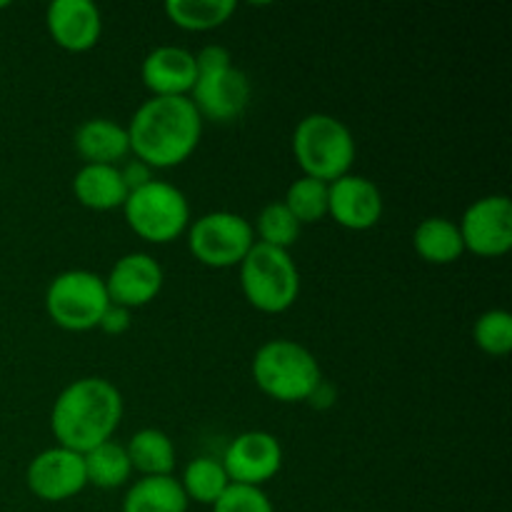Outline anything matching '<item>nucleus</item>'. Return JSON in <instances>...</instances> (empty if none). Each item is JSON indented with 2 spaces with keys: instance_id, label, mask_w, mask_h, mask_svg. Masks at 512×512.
<instances>
[{
  "instance_id": "nucleus-1",
  "label": "nucleus",
  "mask_w": 512,
  "mask_h": 512,
  "mask_svg": "<svg viewBox=\"0 0 512 512\" xmlns=\"http://www.w3.org/2000/svg\"><path fill=\"white\" fill-rule=\"evenodd\" d=\"M203 125L190 98H148L125 125L130 155L150 170L178 168L198 150Z\"/></svg>"
},
{
  "instance_id": "nucleus-2",
  "label": "nucleus",
  "mask_w": 512,
  "mask_h": 512,
  "mask_svg": "<svg viewBox=\"0 0 512 512\" xmlns=\"http://www.w3.org/2000/svg\"><path fill=\"white\" fill-rule=\"evenodd\" d=\"M123 410L120 390L100 375H88L65 385L53 400L50 430L58 445L85 455L113 440Z\"/></svg>"
},
{
  "instance_id": "nucleus-3",
  "label": "nucleus",
  "mask_w": 512,
  "mask_h": 512,
  "mask_svg": "<svg viewBox=\"0 0 512 512\" xmlns=\"http://www.w3.org/2000/svg\"><path fill=\"white\" fill-rule=\"evenodd\" d=\"M253 383L275 403H308L310 395L323 383L318 358L288 338H275L260 345L250 363Z\"/></svg>"
},
{
  "instance_id": "nucleus-4",
  "label": "nucleus",
  "mask_w": 512,
  "mask_h": 512,
  "mask_svg": "<svg viewBox=\"0 0 512 512\" xmlns=\"http://www.w3.org/2000/svg\"><path fill=\"white\" fill-rule=\"evenodd\" d=\"M198 78L188 98L198 108L200 118L213 123H233L245 113L253 95L248 75L233 63V53L223 45H205L195 53Z\"/></svg>"
},
{
  "instance_id": "nucleus-5",
  "label": "nucleus",
  "mask_w": 512,
  "mask_h": 512,
  "mask_svg": "<svg viewBox=\"0 0 512 512\" xmlns=\"http://www.w3.org/2000/svg\"><path fill=\"white\" fill-rule=\"evenodd\" d=\"M353 130L328 113H310L293 130V155L303 175L323 183L343 178L355 163Z\"/></svg>"
},
{
  "instance_id": "nucleus-6",
  "label": "nucleus",
  "mask_w": 512,
  "mask_h": 512,
  "mask_svg": "<svg viewBox=\"0 0 512 512\" xmlns=\"http://www.w3.org/2000/svg\"><path fill=\"white\" fill-rule=\"evenodd\" d=\"M240 270V290L250 308L265 315H280L295 305L300 295V270L290 250L255 243Z\"/></svg>"
},
{
  "instance_id": "nucleus-7",
  "label": "nucleus",
  "mask_w": 512,
  "mask_h": 512,
  "mask_svg": "<svg viewBox=\"0 0 512 512\" xmlns=\"http://www.w3.org/2000/svg\"><path fill=\"white\" fill-rule=\"evenodd\" d=\"M120 210H123L128 228L145 243L168 245L188 233V198L183 190L165 180L153 178L148 185L128 193Z\"/></svg>"
},
{
  "instance_id": "nucleus-8",
  "label": "nucleus",
  "mask_w": 512,
  "mask_h": 512,
  "mask_svg": "<svg viewBox=\"0 0 512 512\" xmlns=\"http://www.w3.org/2000/svg\"><path fill=\"white\" fill-rule=\"evenodd\" d=\"M110 308L105 280L93 270H63L50 280L45 290V313L68 333H88L103 320Z\"/></svg>"
},
{
  "instance_id": "nucleus-9",
  "label": "nucleus",
  "mask_w": 512,
  "mask_h": 512,
  "mask_svg": "<svg viewBox=\"0 0 512 512\" xmlns=\"http://www.w3.org/2000/svg\"><path fill=\"white\" fill-rule=\"evenodd\" d=\"M185 235L190 255L213 270L238 268L255 245L253 223L233 210H213L190 220Z\"/></svg>"
},
{
  "instance_id": "nucleus-10",
  "label": "nucleus",
  "mask_w": 512,
  "mask_h": 512,
  "mask_svg": "<svg viewBox=\"0 0 512 512\" xmlns=\"http://www.w3.org/2000/svg\"><path fill=\"white\" fill-rule=\"evenodd\" d=\"M465 253L503 258L512 248V203L508 195H483L468 205L458 223Z\"/></svg>"
},
{
  "instance_id": "nucleus-11",
  "label": "nucleus",
  "mask_w": 512,
  "mask_h": 512,
  "mask_svg": "<svg viewBox=\"0 0 512 512\" xmlns=\"http://www.w3.org/2000/svg\"><path fill=\"white\" fill-rule=\"evenodd\" d=\"M283 460V445H280V440L273 433L245 430V433L235 435L230 440L220 463H223L230 483L263 488L270 480L278 478Z\"/></svg>"
},
{
  "instance_id": "nucleus-12",
  "label": "nucleus",
  "mask_w": 512,
  "mask_h": 512,
  "mask_svg": "<svg viewBox=\"0 0 512 512\" xmlns=\"http://www.w3.org/2000/svg\"><path fill=\"white\" fill-rule=\"evenodd\" d=\"M25 485L43 503L73 500L88 485L83 455L63 448V445L43 450L25 468Z\"/></svg>"
},
{
  "instance_id": "nucleus-13",
  "label": "nucleus",
  "mask_w": 512,
  "mask_h": 512,
  "mask_svg": "<svg viewBox=\"0 0 512 512\" xmlns=\"http://www.w3.org/2000/svg\"><path fill=\"white\" fill-rule=\"evenodd\" d=\"M105 290L113 305L125 310H138L153 303L165 283V273L150 253H125L110 268Z\"/></svg>"
},
{
  "instance_id": "nucleus-14",
  "label": "nucleus",
  "mask_w": 512,
  "mask_h": 512,
  "mask_svg": "<svg viewBox=\"0 0 512 512\" xmlns=\"http://www.w3.org/2000/svg\"><path fill=\"white\" fill-rule=\"evenodd\" d=\"M383 210V193L365 175L348 173L328 185V218H333L340 228L353 233L375 228L383 218Z\"/></svg>"
},
{
  "instance_id": "nucleus-15",
  "label": "nucleus",
  "mask_w": 512,
  "mask_h": 512,
  "mask_svg": "<svg viewBox=\"0 0 512 512\" xmlns=\"http://www.w3.org/2000/svg\"><path fill=\"white\" fill-rule=\"evenodd\" d=\"M50 40L68 53H88L103 35V15L90 0H53L45 8Z\"/></svg>"
},
{
  "instance_id": "nucleus-16",
  "label": "nucleus",
  "mask_w": 512,
  "mask_h": 512,
  "mask_svg": "<svg viewBox=\"0 0 512 512\" xmlns=\"http://www.w3.org/2000/svg\"><path fill=\"white\" fill-rule=\"evenodd\" d=\"M195 78V53L180 45H158L140 65V80L148 88L150 98H188Z\"/></svg>"
},
{
  "instance_id": "nucleus-17",
  "label": "nucleus",
  "mask_w": 512,
  "mask_h": 512,
  "mask_svg": "<svg viewBox=\"0 0 512 512\" xmlns=\"http://www.w3.org/2000/svg\"><path fill=\"white\" fill-rule=\"evenodd\" d=\"M73 145L83 165H120L130 158L128 130L110 118H90L80 123Z\"/></svg>"
},
{
  "instance_id": "nucleus-18",
  "label": "nucleus",
  "mask_w": 512,
  "mask_h": 512,
  "mask_svg": "<svg viewBox=\"0 0 512 512\" xmlns=\"http://www.w3.org/2000/svg\"><path fill=\"white\" fill-rule=\"evenodd\" d=\"M70 188H73L75 200L95 213H110V210L123 208L125 198H128L120 165H80Z\"/></svg>"
},
{
  "instance_id": "nucleus-19",
  "label": "nucleus",
  "mask_w": 512,
  "mask_h": 512,
  "mask_svg": "<svg viewBox=\"0 0 512 512\" xmlns=\"http://www.w3.org/2000/svg\"><path fill=\"white\" fill-rule=\"evenodd\" d=\"M190 503L185 498L180 480L175 475L160 478H138L125 490L120 512H188Z\"/></svg>"
},
{
  "instance_id": "nucleus-20",
  "label": "nucleus",
  "mask_w": 512,
  "mask_h": 512,
  "mask_svg": "<svg viewBox=\"0 0 512 512\" xmlns=\"http://www.w3.org/2000/svg\"><path fill=\"white\" fill-rule=\"evenodd\" d=\"M413 248L418 258L430 265H450L465 253L458 223L443 215L420 220L418 228L413 230Z\"/></svg>"
},
{
  "instance_id": "nucleus-21",
  "label": "nucleus",
  "mask_w": 512,
  "mask_h": 512,
  "mask_svg": "<svg viewBox=\"0 0 512 512\" xmlns=\"http://www.w3.org/2000/svg\"><path fill=\"white\" fill-rule=\"evenodd\" d=\"M128 450L133 473L140 478H160V475H173L175 470V445L168 433L158 428H143L128 440Z\"/></svg>"
},
{
  "instance_id": "nucleus-22",
  "label": "nucleus",
  "mask_w": 512,
  "mask_h": 512,
  "mask_svg": "<svg viewBox=\"0 0 512 512\" xmlns=\"http://www.w3.org/2000/svg\"><path fill=\"white\" fill-rule=\"evenodd\" d=\"M238 10L235 0H168L163 13L185 33H210L228 23Z\"/></svg>"
},
{
  "instance_id": "nucleus-23",
  "label": "nucleus",
  "mask_w": 512,
  "mask_h": 512,
  "mask_svg": "<svg viewBox=\"0 0 512 512\" xmlns=\"http://www.w3.org/2000/svg\"><path fill=\"white\" fill-rule=\"evenodd\" d=\"M85 460V478L88 485L100 490H118L130 483L133 478V465H130L128 450L125 445L108 440L98 445L90 453L83 455Z\"/></svg>"
},
{
  "instance_id": "nucleus-24",
  "label": "nucleus",
  "mask_w": 512,
  "mask_h": 512,
  "mask_svg": "<svg viewBox=\"0 0 512 512\" xmlns=\"http://www.w3.org/2000/svg\"><path fill=\"white\" fill-rule=\"evenodd\" d=\"M178 480L188 503L208 505V508H213L215 500H218L230 485V478L228 473H225L223 463H220L218 458H210V455H200V458L190 460Z\"/></svg>"
},
{
  "instance_id": "nucleus-25",
  "label": "nucleus",
  "mask_w": 512,
  "mask_h": 512,
  "mask_svg": "<svg viewBox=\"0 0 512 512\" xmlns=\"http://www.w3.org/2000/svg\"><path fill=\"white\" fill-rule=\"evenodd\" d=\"M283 203L300 225L320 223L328 218V183L300 175L288 185Z\"/></svg>"
},
{
  "instance_id": "nucleus-26",
  "label": "nucleus",
  "mask_w": 512,
  "mask_h": 512,
  "mask_svg": "<svg viewBox=\"0 0 512 512\" xmlns=\"http://www.w3.org/2000/svg\"><path fill=\"white\" fill-rule=\"evenodd\" d=\"M300 230H303V225L293 218V213L285 208L283 200H275V203L265 205L253 225L255 243H263L280 250L293 248L300 238Z\"/></svg>"
},
{
  "instance_id": "nucleus-27",
  "label": "nucleus",
  "mask_w": 512,
  "mask_h": 512,
  "mask_svg": "<svg viewBox=\"0 0 512 512\" xmlns=\"http://www.w3.org/2000/svg\"><path fill=\"white\" fill-rule=\"evenodd\" d=\"M473 340L490 358H505L512 350V315L503 308L480 313L473 325Z\"/></svg>"
},
{
  "instance_id": "nucleus-28",
  "label": "nucleus",
  "mask_w": 512,
  "mask_h": 512,
  "mask_svg": "<svg viewBox=\"0 0 512 512\" xmlns=\"http://www.w3.org/2000/svg\"><path fill=\"white\" fill-rule=\"evenodd\" d=\"M213 512H275V508L263 488L230 483L228 490L215 500Z\"/></svg>"
},
{
  "instance_id": "nucleus-29",
  "label": "nucleus",
  "mask_w": 512,
  "mask_h": 512,
  "mask_svg": "<svg viewBox=\"0 0 512 512\" xmlns=\"http://www.w3.org/2000/svg\"><path fill=\"white\" fill-rule=\"evenodd\" d=\"M120 175H123V183H125V188H128V193L143 188V185H148L150 180H153V170L135 158L125 160V163L120 165Z\"/></svg>"
},
{
  "instance_id": "nucleus-30",
  "label": "nucleus",
  "mask_w": 512,
  "mask_h": 512,
  "mask_svg": "<svg viewBox=\"0 0 512 512\" xmlns=\"http://www.w3.org/2000/svg\"><path fill=\"white\" fill-rule=\"evenodd\" d=\"M130 323H133V320H130V310H125V308H120V305L110 303V308L105 310L103 320H100L98 330H103V333L113 335V338H115V335L128 333Z\"/></svg>"
},
{
  "instance_id": "nucleus-31",
  "label": "nucleus",
  "mask_w": 512,
  "mask_h": 512,
  "mask_svg": "<svg viewBox=\"0 0 512 512\" xmlns=\"http://www.w3.org/2000/svg\"><path fill=\"white\" fill-rule=\"evenodd\" d=\"M8 8V3H5V0H0V10H5Z\"/></svg>"
}]
</instances>
